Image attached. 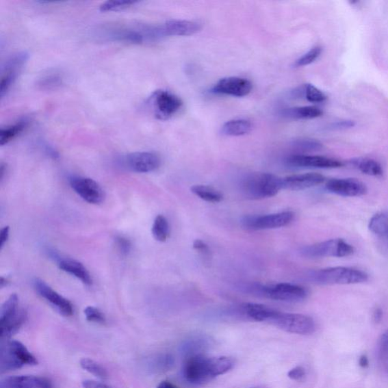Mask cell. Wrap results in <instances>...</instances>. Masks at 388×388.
I'll return each instance as SVG.
<instances>
[{"instance_id": "obj_1", "label": "cell", "mask_w": 388, "mask_h": 388, "mask_svg": "<svg viewBox=\"0 0 388 388\" xmlns=\"http://www.w3.org/2000/svg\"><path fill=\"white\" fill-rule=\"evenodd\" d=\"M235 359L229 357H207L203 354L190 357L183 365V377L195 385L209 383L234 368Z\"/></svg>"}, {"instance_id": "obj_2", "label": "cell", "mask_w": 388, "mask_h": 388, "mask_svg": "<svg viewBox=\"0 0 388 388\" xmlns=\"http://www.w3.org/2000/svg\"><path fill=\"white\" fill-rule=\"evenodd\" d=\"M313 283L322 285H348L365 283L368 274L354 268L337 266L313 271L308 275Z\"/></svg>"}, {"instance_id": "obj_3", "label": "cell", "mask_w": 388, "mask_h": 388, "mask_svg": "<svg viewBox=\"0 0 388 388\" xmlns=\"http://www.w3.org/2000/svg\"><path fill=\"white\" fill-rule=\"evenodd\" d=\"M283 189V179L270 173H252L243 180L242 190L252 200L270 198Z\"/></svg>"}, {"instance_id": "obj_4", "label": "cell", "mask_w": 388, "mask_h": 388, "mask_svg": "<svg viewBox=\"0 0 388 388\" xmlns=\"http://www.w3.org/2000/svg\"><path fill=\"white\" fill-rule=\"evenodd\" d=\"M38 361L25 346L18 341H6L1 348L0 370L2 373L17 370L25 365H36Z\"/></svg>"}, {"instance_id": "obj_5", "label": "cell", "mask_w": 388, "mask_h": 388, "mask_svg": "<svg viewBox=\"0 0 388 388\" xmlns=\"http://www.w3.org/2000/svg\"><path fill=\"white\" fill-rule=\"evenodd\" d=\"M248 288L253 294L261 297L286 302H301L305 300L308 295L305 287L289 283L254 285Z\"/></svg>"}, {"instance_id": "obj_6", "label": "cell", "mask_w": 388, "mask_h": 388, "mask_svg": "<svg viewBox=\"0 0 388 388\" xmlns=\"http://www.w3.org/2000/svg\"><path fill=\"white\" fill-rule=\"evenodd\" d=\"M292 334L309 335L315 333L316 324L312 317L299 313L279 312L274 310L269 322Z\"/></svg>"}, {"instance_id": "obj_7", "label": "cell", "mask_w": 388, "mask_h": 388, "mask_svg": "<svg viewBox=\"0 0 388 388\" xmlns=\"http://www.w3.org/2000/svg\"><path fill=\"white\" fill-rule=\"evenodd\" d=\"M354 253V246L340 238L308 245L300 250L301 255L309 259L348 257Z\"/></svg>"}, {"instance_id": "obj_8", "label": "cell", "mask_w": 388, "mask_h": 388, "mask_svg": "<svg viewBox=\"0 0 388 388\" xmlns=\"http://www.w3.org/2000/svg\"><path fill=\"white\" fill-rule=\"evenodd\" d=\"M149 103L155 117L162 121L174 116L183 105L180 97L164 90L155 91L150 97Z\"/></svg>"}, {"instance_id": "obj_9", "label": "cell", "mask_w": 388, "mask_h": 388, "mask_svg": "<svg viewBox=\"0 0 388 388\" xmlns=\"http://www.w3.org/2000/svg\"><path fill=\"white\" fill-rule=\"evenodd\" d=\"M294 218L293 211H285L270 215L245 216L242 223L249 230H270L285 227L293 222Z\"/></svg>"}, {"instance_id": "obj_10", "label": "cell", "mask_w": 388, "mask_h": 388, "mask_svg": "<svg viewBox=\"0 0 388 388\" xmlns=\"http://www.w3.org/2000/svg\"><path fill=\"white\" fill-rule=\"evenodd\" d=\"M29 58L26 51L14 54L5 62L1 70V82H0V96L1 98L7 94L16 81L18 73Z\"/></svg>"}, {"instance_id": "obj_11", "label": "cell", "mask_w": 388, "mask_h": 388, "mask_svg": "<svg viewBox=\"0 0 388 388\" xmlns=\"http://www.w3.org/2000/svg\"><path fill=\"white\" fill-rule=\"evenodd\" d=\"M69 183L75 192L83 201L92 204H99L103 201V190L94 180L81 176H73Z\"/></svg>"}, {"instance_id": "obj_12", "label": "cell", "mask_w": 388, "mask_h": 388, "mask_svg": "<svg viewBox=\"0 0 388 388\" xmlns=\"http://www.w3.org/2000/svg\"><path fill=\"white\" fill-rule=\"evenodd\" d=\"M125 166L131 171L138 173H149L156 171L161 165V159L153 152L132 153L125 157Z\"/></svg>"}, {"instance_id": "obj_13", "label": "cell", "mask_w": 388, "mask_h": 388, "mask_svg": "<svg viewBox=\"0 0 388 388\" xmlns=\"http://www.w3.org/2000/svg\"><path fill=\"white\" fill-rule=\"evenodd\" d=\"M253 84L244 77H229L218 81L211 89L213 93L235 97H244L250 94Z\"/></svg>"}, {"instance_id": "obj_14", "label": "cell", "mask_w": 388, "mask_h": 388, "mask_svg": "<svg viewBox=\"0 0 388 388\" xmlns=\"http://www.w3.org/2000/svg\"><path fill=\"white\" fill-rule=\"evenodd\" d=\"M34 287L35 291L37 292L40 297L51 303L60 314L66 317L73 315L74 309L72 302L54 291L53 289L47 285L44 281L38 279H35Z\"/></svg>"}, {"instance_id": "obj_15", "label": "cell", "mask_w": 388, "mask_h": 388, "mask_svg": "<svg viewBox=\"0 0 388 388\" xmlns=\"http://www.w3.org/2000/svg\"><path fill=\"white\" fill-rule=\"evenodd\" d=\"M326 187L329 192L345 197L361 196L368 192L365 183L356 179H331Z\"/></svg>"}, {"instance_id": "obj_16", "label": "cell", "mask_w": 388, "mask_h": 388, "mask_svg": "<svg viewBox=\"0 0 388 388\" xmlns=\"http://www.w3.org/2000/svg\"><path fill=\"white\" fill-rule=\"evenodd\" d=\"M287 164L293 167L337 168L343 166L341 161L321 156L312 155L294 154L289 157Z\"/></svg>"}, {"instance_id": "obj_17", "label": "cell", "mask_w": 388, "mask_h": 388, "mask_svg": "<svg viewBox=\"0 0 388 388\" xmlns=\"http://www.w3.org/2000/svg\"><path fill=\"white\" fill-rule=\"evenodd\" d=\"M162 37L192 36L202 29L201 23L194 21L172 19L159 26Z\"/></svg>"}, {"instance_id": "obj_18", "label": "cell", "mask_w": 388, "mask_h": 388, "mask_svg": "<svg viewBox=\"0 0 388 388\" xmlns=\"http://www.w3.org/2000/svg\"><path fill=\"white\" fill-rule=\"evenodd\" d=\"M324 181H326V177L319 173L294 174L283 179V189L302 190L318 186Z\"/></svg>"}, {"instance_id": "obj_19", "label": "cell", "mask_w": 388, "mask_h": 388, "mask_svg": "<svg viewBox=\"0 0 388 388\" xmlns=\"http://www.w3.org/2000/svg\"><path fill=\"white\" fill-rule=\"evenodd\" d=\"M0 388H53V385L44 377L15 376L3 379Z\"/></svg>"}, {"instance_id": "obj_20", "label": "cell", "mask_w": 388, "mask_h": 388, "mask_svg": "<svg viewBox=\"0 0 388 388\" xmlns=\"http://www.w3.org/2000/svg\"><path fill=\"white\" fill-rule=\"evenodd\" d=\"M58 266L61 270L73 275L81 281L84 285L90 286L93 283V280L86 267L79 261L72 259H59Z\"/></svg>"}, {"instance_id": "obj_21", "label": "cell", "mask_w": 388, "mask_h": 388, "mask_svg": "<svg viewBox=\"0 0 388 388\" xmlns=\"http://www.w3.org/2000/svg\"><path fill=\"white\" fill-rule=\"evenodd\" d=\"M27 318V311L21 308L19 311L9 320L1 323V339H9L16 334L19 329L23 326Z\"/></svg>"}, {"instance_id": "obj_22", "label": "cell", "mask_w": 388, "mask_h": 388, "mask_svg": "<svg viewBox=\"0 0 388 388\" xmlns=\"http://www.w3.org/2000/svg\"><path fill=\"white\" fill-rule=\"evenodd\" d=\"M252 128V123L248 119H233L223 125L222 133L229 137H240L248 135Z\"/></svg>"}, {"instance_id": "obj_23", "label": "cell", "mask_w": 388, "mask_h": 388, "mask_svg": "<svg viewBox=\"0 0 388 388\" xmlns=\"http://www.w3.org/2000/svg\"><path fill=\"white\" fill-rule=\"evenodd\" d=\"M349 164L357 168L359 172L370 176H382L383 168L375 159L370 158H355L349 161Z\"/></svg>"}, {"instance_id": "obj_24", "label": "cell", "mask_w": 388, "mask_h": 388, "mask_svg": "<svg viewBox=\"0 0 388 388\" xmlns=\"http://www.w3.org/2000/svg\"><path fill=\"white\" fill-rule=\"evenodd\" d=\"M322 114V109L314 105L285 109L281 112L282 116L292 119H313Z\"/></svg>"}, {"instance_id": "obj_25", "label": "cell", "mask_w": 388, "mask_h": 388, "mask_svg": "<svg viewBox=\"0 0 388 388\" xmlns=\"http://www.w3.org/2000/svg\"><path fill=\"white\" fill-rule=\"evenodd\" d=\"M29 123V120L24 118L19 120L15 124L5 127L0 131V145L4 146L15 139L19 133H22Z\"/></svg>"}, {"instance_id": "obj_26", "label": "cell", "mask_w": 388, "mask_h": 388, "mask_svg": "<svg viewBox=\"0 0 388 388\" xmlns=\"http://www.w3.org/2000/svg\"><path fill=\"white\" fill-rule=\"evenodd\" d=\"M190 190L199 198L209 203H220L224 198L223 194L220 190L210 186L194 185Z\"/></svg>"}, {"instance_id": "obj_27", "label": "cell", "mask_w": 388, "mask_h": 388, "mask_svg": "<svg viewBox=\"0 0 388 388\" xmlns=\"http://www.w3.org/2000/svg\"><path fill=\"white\" fill-rule=\"evenodd\" d=\"M174 358L170 354H159L149 359L148 370L153 373H162L172 369Z\"/></svg>"}, {"instance_id": "obj_28", "label": "cell", "mask_w": 388, "mask_h": 388, "mask_svg": "<svg viewBox=\"0 0 388 388\" xmlns=\"http://www.w3.org/2000/svg\"><path fill=\"white\" fill-rule=\"evenodd\" d=\"M64 79L60 73H49L40 77L37 82L38 88L41 90L51 91L60 88Z\"/></svg>"}, {"instance_id": "obj_29", "label": "cell", "mask_w": 388, "mask_h": 388, "mask_svg": "<svg viewBox=\"0 0 388 388\" xmlns=\"http://www.w3.org/2000/svg\"><path fill=\"white\" fill-rule=\"evenodd\" d=\"M369 229L374 235L388 239V215L380 213L374 216L370 221Z\"/></svg>"}, {"instance_id": "obj_30", "label": "cell", "mask_w": 388, "mask_h": 388, "mask_svg": "<svg viewBox=\"0 0 388 388\" xmlns=\"http://www.w3.org/2000/svg\"><path fill=\"white\" fill-rule=\"evenodd\" d=\"M152 234L153 237L159 242H166L170 235V227L167 218L161 215H159L155 218L152 227Z\"/></svg>"}, {"instance_id": "obj_31", "label": "cell", "mask_w": 388, "mask_h": 388, "mask_svg": "<svg viewBox=\"0 0 388 388\" xmlns=\"http://www.w3.org/2000/svg\"><path fill=\"white\" fill-rule=\"evenodd\" d=\"M292 146L296 151L302 153L320 151L323 147L320 141L311 138L296 139Z\"/></svg>"}, {"instance_id": "obj_32", "label": "cell", "mask_w": 388, "mask_h": 388, "mask_svg": "<svg viewBox=\"0 0 388 388\" xmlns=\"http://www.w3.org/2000/svg\"><path fill=\"white\" fill-rule=\"evenodd\" d=\"M19 300L17 294H13L3 305L0 312V323L10 320L19 311Z\"/></svg>"}, {"instance_id": "obj_33", "label": "cell", "mask_w": 388, "mask_h": 388, "mask_svg": "<svg viewBox=\"0 0 388 388\" xmlns=\"http://www.w3.org/2000/svg\"><path fill=\"white\" fill-rule=\"evenodd\" d=\"M80 365L81 368L94 376L105 379L108 378V372L101 365L89 358H83L81 359Z\"/></svg>"}, {"instance_id": "obj_34", "label": "cell", "mask_w": 388, "mask_h": 388, "mask_svg": "<svg viewBox=\"0 0 388 388\" xmlns=\"http://www.w3.org/2000/svg\"><path fill=\"white\" fill-rule=\"evenodd\" d=\"M207 347V340L200 337L192 338V339L189 340L183 346V352L188 357L202 354L201 351L204 350Z\"/></svg>"}, {"instance_id": "obj_35", "label": "cell", "mask_w": 388, "mask_h": 388, "mask_svg": "<svg viewBox=\"0 0 388 388\" xmlns=\"http://www.w3.org/2000/svg\"><path fill=\"white\" fill-rule=\"evenodd\" d=\"M302 96L310 103H319L326 101L327 96L322 90L311 83L305 84L302 88Z\"/></svg>"}, {"instance_id": "obj_36", "label": "cell", "mask_w": 388, "mask_h": 388, "mask_svg": "<svg viewBox=\"0 0 388 388\" xmlns=\"http://www.w3.org/2000/svg\"><path fill=\"white\" fill-rule=\"evenodd\" d=\"M138 1H130V0H114L107 1L100 5V11L102 12H118L124 10L138 3Z\"/></svg>"}, {"instance_id": "obj_37", "label": "cell", "mask_w": 388, "mask_h": 388, "mask_svg": "<svg viewBox=\"0 0 388 388\" xmlns=\"http://www.w3.org/2000/svg\"><path fill=\"white\" fill-rule=\"evenodd\" d=\"M322 49L321 47L317 46L302 55L300 59L296 61L294 66L296 67H303L312 64L317 59H318L322 53Z\"/></svg>"}, {"instance_id": "obj_38", "label": "cell", "mask_w": 388, "mask_h": 388, "mask_svg": "<svg viewBox=\"0 0 388 388\" xmlns=\"http://www.w3.org/2000/svg\"><path fill=\"white\" fill-rule=\"evenodd\" d=\"M84 315L86 319L90 322L98 324H104L105 322V317L100 309L94 307H88L84 309Z\"/></svg>"}, {"instance_id": "obj_39", "label": "cell", "mask_w": 388, "mask_h": 388, "mask_svg": "<svg viewBox=\"0 0 388 388\" xmlns=\"http://www.w3.org/2000/svg\"><path fill=\"white\" fill-rule=\"evenodd\" d=\"M193 248L200 254L202 258L209 260L211 250L209 246L200 239L196 240L193 243Z\"/></svg>"}, {"instance_id": "obj_40", "label": "cell", "mask_w": 388, "mask_h": 388, "mask_svg": "<svg viewBox=\"0 0 388 388\" xmlns=\"http://www.w3.org/2000/svg\"><path fill=\"white\" fill-rule=\"evenodd\" d=\"M116 244L120 253L126 256L131 250V243L128 238L122 236H118L116 238Z\"/></svg>"}, {"instance_id": "obj_41", "label": "cell", "mask_w": 388, "mask_h": 388, "mask_svg": "<svg viewBox=\"0 0 388 388\" xmlns=\"http://www.w3.org/2000/svg\"><path fill=\"white\" fill-rule=\"evenodd\" d=\"M287 376L292 380H299L306 376V371L303 367L297 366L289 371Z\"/></svg>"}, {"instance_id": "obj_42", "label": "cell", "mask_w": 388, "mask_h": 388, "mask_svg": "<svg viewBox=\"0 0 388 388\" xmlns=\"http://www.w3.org/2000/svg\"><path fill=\"white\" fill-rule=\"evenodd\" d=\"M82 386L83 388H114L104 383L96 382V380H86L82 383Z\"/></svg>"}, {"instance_id": "obj_43", "label": "cell", "mask_w": 388, "mask_h": 388, "mask_svg": "<svg viewBox=\"0 0 388 388\" xmlns=\"http://www.w3.org/2000/svg\"><path fill=\"white\" fill-rule=\"evenodd\" d=\"M10 237V227H4L0 232V248L3 249Z\"/></svg>"}, {"instance_id": "obj_44", "label": "cell", "mask_w": 388, "mask_h": 388, "mask_svg": "<svg viewBox=\"0 0 388 388\" xmlns=\"http://www.w3.org/2000/svg\"><path fill=\"white\" fill-rule=\"evenodd\" d=\"M355 125L354 122L351 121H344L340 122H337L335 125L336 128L337 129H348L352 128Z\"/></svg>"}, {"instance_id": "obj_45", "label": "cell", "mask_w": 388, "mask_h": 388, "mask_svg": "<svg viewBox=\"0 0 388 388\" xmlns=\"http://www.w3.org/2000/svg\"><path fill=\"white\" fill-rule=\"evenodd\" d=\"M157 388H179L175 385L172 384L170 382H168V380H164L161 382L157 387Z\"/></svg>"}, {"instance_id": "obj_46", "label": "cell", "mask_w": 388, "mask_h": 388, "mask_svg": "<svg viewBox=\"0 0 388 388\" xmlns=\"http://www.w3.org/2000/svg\"><path fill=\"white\" fill-rule=\"evenodd\" d=\"M359 365L363 367V368H365V367L369 365L368 358H367L366 356L363 355L361 359H359Z\"/></svg>"}, {"instance_id": "obj_47", "label": "cell", "mask_w": 388, "mask_h": 388, "mask_svg": "<svg viewBox=\"0 0 388 388\" xmlns=\"http://www.w3.org/2000/svg\"><path fill=\"white\" fill-rule=\"evenodd\" d=\"M382 315H383V313L382 311H380V310L378 309L376 310V314H375V317H376V320H378L380 318H382Z\"/></svg>"}, {"instance_id": "obj_48", "label": "cell", "mask_w": 388, "mask_h": 388, "mask_svg": "<svg viewBox=\"0 0 388 388\" xmlns=\"http://www.w3.org/2000/svg\"><path fill=\"white\" fill-rule=\"evenodd\" d=\"M7 284H8V281L2 277L1 279H0V287H3Z\"/></svg>"}]
</instances>
